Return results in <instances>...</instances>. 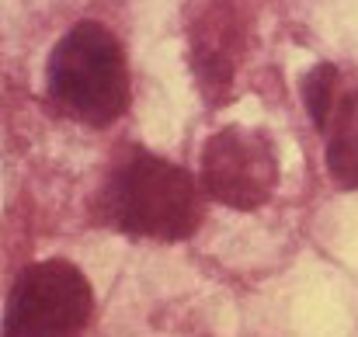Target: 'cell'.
<instances>
[{
	"instance_id": "1",
	"label": "cell",
	"mask_w": 358,
	"mask_h": 337,
	"mask_svg": "<svg viewBox=\"0 0 358 337\" xmlns=\"http://www.w3.org/2000/svg\"><path fill=\"white\" fill-rule=\"evenodd\" d=\"M45 91L56 112L84 125H112L129 108V70L119 38L98 24H73L49 56Z\"/></svg>"
},
{
	"instance_id": "2",
	"label": "cell",
	"mask_w": 358,
	"mask_h": 337,
	"mask_svg": "<svg viewBox=\"0 0 358 337\" xmlns=\"http://www.w3.org/2000/svg\"><path fill=\"white\" fill-rule=\"evenodd\" d=\"M101 216L132 236L185 240L202 223V195L185 167L136 153L112 171L101 192Z\"/></svg>"
},
{
	"instance_id": "3",
	"label": "cell",
	"mask_w": 358,
	"mask_h": 337,
	"mask_svg": "<svg viewBox=\"0 0 358 337\" xmlns=\"http://www.w3.org/2000/svg\"><path fill=\"white\" fill-rule=\"evenodd\" d=\"M94 317V289L70 261L28 264L7 296L3 334H77Z\"/></svg>"
},
{
	"instance_id": "4",
	"label": "cell",
	"mask_w": 358,
	"mask_h": 337,
	"mask_svg": "<svg viewBox=\"0 0 358 337\" xmlns=\"http://www.w3.org/2000/svg\"><path fill=\"white\" fill-rule=\"evenodd\" d=\"M202 185L230 209H261L278 188V157L271 139L247 125L213 132L202 150Z\"/></svg>"
},
{
	"instance_id": "5",
	"label": "cell",
	"mask_w": 358,
	"mask_h": 337,
	"mask_svg": "<svg viewBox=\"0 0 358 337\" xmlns=\"http://www.w3.org/2000/svg\"><path fill=\"white\" fill-rule=\"evenodd\" d=\"M317 132L324 136L327 153V174L341 188H358V80H338L334 101L317 122Z\"/></svg>"
},
{
	"instance_id": "6",
	"label": "cell",
	"mask_w": 358,
	"mask_h": 337,
	"mask_svg": "<svg viewBox=\"0 0 358 337\" xmlns=\"http://www.w3.org/2000/svg\"><path fill=\"white\" fill-rule=\"evenodd\" d=\"M234 38H237V24H234L227 7H216L202 17V24L195 31V52L202 59L199 80L206 91L230 87V80H234Z\"/></svg>"
}]
</instances>
